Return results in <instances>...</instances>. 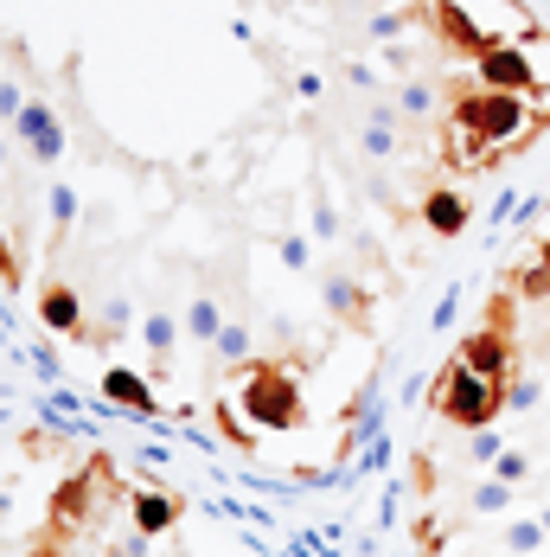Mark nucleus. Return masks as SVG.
I'll return each mask as SVG.
<instances>
[{"mask_svg":"<svg viewBox=\"0 0 550 557\" xmlns=\"http://www.w3.org/2000/svg\"><path fill=\"white\" fill-rule=\"evenodd\" d=\"M505 391L512 385H493V379H474L461 359H448L436 372V385H429V410H436L441 423H454V430H493L499 417H505Z\"/></svg>","mask_w":550,"mask_h":557,"instance_id":"7ed1b4c3","label":"nucleus"},{"mask_svg":"<svg viewBox=\"0 0 550 557\" xmlns=\"http://www.w3.org/2000/svg\"><path fill=\"white\" fill-rule=\"evenodd\" d=\"M538 263H545V270H550V231H545V237H538Z\"/></svg>","mask_w":550,"mask_h":557,"instance_id":"2f4dec72","label":"nucleus"},{"mask_svg":"<svg viewBox=\"0 0 550 557\" xmlns=\"http://www.w3.org/2000/svg\"><path fill=\"white\" fill-rule=\"evenodd\" d=\"M237 404H243V417H250L257 430H270V436H295V430H308V397H301V379H295V366H288V359H275V352L243 366Z\"/></svg>","mask_w":550,"mask_h":557,"instance_id":"f03ea898","label":"nucleus"},{"mask_svg":"<svg viewBox=\"0 0 550 557\" xmlns=\"http://www.w3.org/2000/svg\"><path fill=\"white\" fill-rule=\"evenodd\" d=\"M499 545H505L512 557H538L545 552V525H538V519H518V525L499 532Z\"/></svg>","mask_w":550,"mask_h":557,"instance_id":"6ab92c4d","label":"nucleus"},{"mask_svg":"<svg viewBox=\"0 0 550 557\" xmlns=\"http://www.w3.org/2000/svg\"><path fill=\"white\" fill-rule=\"evenodd\" d=\"M224 321H230V301H224L212 282H199V288H192V301H186V339L212 352L218 334H224Z\"/></svg>","mask_w":550,"mask_h":557,"instance_id":"ddd939ff","label":"nucleus"},{"mask_svg":"<svg viewBox=\"0 0 550 557\" xmlns=\"http://www.w3.org/2000/svg\"><path fill=\"white\" fill-rule=\"evenodd\" d=\"M0 288H20V257H13L7 231H0Z\"/></svg>","mask_w":550,"mask_h":557,"instance_id":"cd10ccee","label":"nucleus"},{"mask_svg":"<svg viewBox=\"0 0 550 557\" xmlns=\"http://www.w3.org/2000/svg\"><path fill=\"white\" fill-rule=\"evenodd\" d=\"M359 154L365 161H397L403 154V110H397V97H378L372 110L359 115Z\"/></svg>","mask_w":550,"mask_h":557,"instance_id":"9d476101","label":"nucleus"},{"mask_svg":"<svg viewBox=\"0 0 550 557\" xmlns=\"http://www.w3.org/2000/svg\"><path fill=\"white\" fill-rule=\"evenodd\" d=\"M103 397H110L115 410H128V417H154L161 404H154V385L141 379V372H128V366H110L103 372Z\"/></svg>","mask_w":550,"mask_h":557,"instance_id":"dca6fc26","label":"nucleus"},{"mask_svg":"<svg viewBox=\"0 0 550 557\" xmlns=\"http://www.w3.org/2000/svg\"><path fill=\"white\" fill-rule=\"evenodd\" d=\"M282 263H288V270H308V263H314V237L288 231V237H282Z\"/></svg>","mask_w":550,"mask_h":557,"instance_id":"393cba45","label":"nucleus"},{"mask_svg":"<svg viewBox=\"0 0 550 557\" xmlns=\"http://www.w3.org/2000/svg\"><path fill=\"white\" fill-rule=\"evenodd\" d=\"M436 84H423V77H410V84H403V90H397V110H403V122H429V115H436Z\"/></svg>","mask_w":550,"mask_h":557,"instance_id":"a211bd4d","label":"nucleus"},{"mask_svg":"<svg viewBox=\"0 0 550 557\" xmlns=\"http://www.w3.org/2000/svg\"><path fill=\"white\" fill-rule=\"evenodd\" d=\"M218 430H224V443L237 448V455H257V436H250V430H237V417H230V410H218Z\"/></svg>","mask_w":550,"mask_h":557,"instance_id":"bb28decb","label":"nucleus"},{"mask_svg":"<svg viewBox=\"0 0 550 557\" xmlns=\"http://www.w3.org/2000/svg\"><path fill=\"white\" fill-rule=\"evenodd\" d=\"M538 557H545V552H538Z\"/></svg>","mask_w":550,"mask_h":557,"instance_id":"f704fd0d","label":"nucleus"},{"mask_svg":"<svg viewBox=\"0 0 550 557\" xmlns=\"http://www.w3.org/2000/svg\"><path fill=\"white\" fill-rule=\"evenodd\" d=\"M141 552H148V539H135V532H128V545H110L103 557H141Z\"/></svg>","mask_w":550,"mask_h":557,"instance_id":"7c9ffc66","label":"nucleus"},{"mask_svg":"<svg viewBox=\"0 0 550 557\" xmlns=\"http://www.w3.org/2000/svg\"><path fill=\"white\" fill-rule=\"evenodd\" d=\"M512 494H518V487H505V481H480V487L467 494V512H480V519H487V512H505Z\"/></svg>","mask_w":550,"mask_h":557,"instance_id":"4be33fe9","label":"nucleus"},{"mask_svg":"<svg viewBox=\"0 0 550 557\" xmlns=\"http://www.w3.org/2000/svg\"><path fill=\"white\" fill-rule=\"evenodd\" d=\"M321 288H327V314H333V321H346V327H359V334L372 327V295H365L359 282L346 276L339 263H327V276H321Z\"/></svg>","mask_w":550,"mask_h":557,"instance_id":"4468645a","label":"nucleus"},{"mask_svg":"<svg viewBox=\"0 0 550 557\" xmlns=\"http://www.w3.org/2000/svg\"><path fill=\"white\" fill-rule=\"evenodd\" d=\"M308 206H314V244H339V212H333V199L314 193Z\"/></svg>","mask_w":550,"mask_h":557,"instance_id":"b1692460","label":"nucleus"},{"mask_svg":"<svg viewBox=\"0 0 550 557\" xmlns=\"http://www.w3.org/2000/svg\"><path fill=\"white\" fill-rule=\"evenodd\" d=\"M13 135H20V148L33 154V168H52L58 154H64V122H58V110L46 103V97H26Z\"/></svg>","mask_w":550,"mask_h":557,"instance_id":"1a4fd4ad","label":"nucleus"},{"mask_svg":"<svg viewBox=\"0 0 550 557\" xmlns=\"http://www.w3.org/2000/svg\"><path fill=\"white\" fill-rule=\"evenodd\" d=\"M525 474H532V448H499V455H493V481L518 487Z\"/></svg>","mask_w":550,"mask_h":557,"instance_id":"5701e85b","label":"nucleus"},{"mask_svg":"<svg viewBox=\"0 0 550 557\" xmlns=\"http://www.w3.org/2000/svg\"><path fill=\"white\" fill-rule=\"evenodd\" d=\"M20 110H26V90H20L13 77H0V122L13 128V122H20Z\"/></svg>","mask_w":550,"mask_h":557,"instance_id":"a878e982","label":"nucleus"},{"mask_svg":"<svg viewBox=\"0 0 550 557\" xmlns=\"http://www.w3.org/2000/svg\"><path fill=\"white\" fill-rule=\"evenodd\" d=\"M416 219H423V231H436V237H461V231L474 224V199L454 193V186H429V193L416 199Z\"/></svg>","mask_w":550,"mask_h":557,"instance_id":"f8f14e48","label":"nucleus"},{"mask_svg":"<svg viewBox=\"0 0 550 557\" xmlns=\"http://www.w3.org/2000/svg\"><path fill=\"white\" fill-rule=\"evenodd\" d=\"M46 199H52V250H64V237H71V224H77V193H71V186H52Z\"/></svg>","mask_w":550,"mask_h":557,"instance_id":"aec40b11","label":"nucleus"},{"mask_svg":"<svg viewBox=\"0 0 550 557\" xmlns=\"http://www.w3.org/2000/svg\"><path fill=\"white\" fill-rule=\"evenodd\" d=\"M538 525H545V539H550V506H545V512H538Z\"/></svg>","mask_w":550,"mask_h":557,"instance_id":"473e14b6","label":"nucleus"},{"mask_svg":"<svg viewBox=\"0 0 550 557\" xmlns=\"http://www.w3.org/2000/svg\"><path fill=\"white\" fill-rule=\"evenodd\" d=\"M416 20H423V26L436 33L441 52L467 58V64H474V58L493 46V33H480V26L467 20V7H461V0H416Z\"/></svg>","mask_w":550,"mask_h":557,"instance_id":"423d86ee","label":"nucleus"},{"mask_svg":"<svg viewBox=\"0 0 550 557\" xmlns=\"http://www.w3.org/2000/svg\"><path fill=\"white\" fill-rule=\"evenodd\" d=\"M33 308H39V321H46L58 339H71V346H90V339H97L84 295H77L64 276H46V282H39V301H33Z\"/></svg>","mask_w":550,"mask_h":557,"instance_id":"6e6552de","label":"nucleus"},{"mask_svg":"<svg viewBox=\"0 0 550 557\" xmlns=\"http://www.w3.org/2000/svg\"><path fill=\"white\" fill-rule=\"evenodd\" d=\"M474 77L487 84V90H505V97H545V77L532 71V58L518 52V46H505V39H493L487 52L474 58Z\"/></svg>","mask_w":550,"mask_h":557,"instance_id":"0eeeda50","label":"nucleus"},{"mask_svg":"<svg viewBox=\"0 0 550 557\" xmlns=\"http://www.w3.org/2000/svg\"><path fill=\"white\" fill-rule=\"evenodd\" d=\"M141 339H148V366H154V379H166V372H173V352H179V321H173V308H166V301L148 308Z\"/></svg>","mask_w":550,"mask_h":557,"instance_id":"2eb2a0df","label":"nucleus"},{"mask_svg":"<svg viewBox=\"0 0 550 557\" xmlns=\"http://www.w3.org/2000/svg\"><path fill=\"white\" fill-rule=\"evenodd\" d=\"M538 122H550V110L538 115L525 97H505V90H487L474 71L467 77H448V128H441V161L467 173H487L493 161L518 154Z\"/></svg>","mask_w":550,"mask_h":557,"instance_id":"f257e3e1","label":"nucleus"},{"mask_svg":"<svg viewBox=\"0 0 550 557\" xmlns=\"http://www.w3.org/2000/svg\"><path fill=\"white\" fill-rule=\"evenodd\" d=\"M128 519H135V539H166L179 519H186V500L179 494H161V487H128Z\"/></svg>","mask_w":550,"mask_h":557,"instance_id":"9b49d317","label":"nucleus"},{"mask_svg":"<svg viewBox=\"0 0 550 557\" xmlns=\"http://www.w3.org/2000/svg\"><path fill=\"white\" fill-rule=\"evenodd\" d=\"M212 359H218V366H230V372H243V366L257 359V352H250V321H243V314H230V321H224V334H218V346H212Z\"/></svg>","mask_w":550,"mask_h":557,"instance_id":"f3484780","label":"nucleus"},{"mask_svg":"<svg viewBox=\"0 0 550 557\" xmlns=\"http://www.w3.org/2000/svg\"><path fill=\"white\" fill-rule=\"evenodd\" d=\"M403 20H410V13H372V26H365V33H372V39H397V33H403Z\"/></svg>","mask_w":550,"mask_h":557,"instance_id":"c85d7f7f","label":"nucleus"},{"mask_svg":"<svg viewBox=\"0 0 550 557\" xmlns=\"http://www.w3.org/2000/svg\"><path fill=\"white\" fill-rule=\"evenodd\" d=\"M512 295H493L487 301V314H480V327L474 334H461L454 346V359L474 372V379H493V385H512L518 379V339H512Z\"/></svg>","mask_w":550,"mask_h":557,"instance_id":"20e7f679","label":"nucleus"},{"mask_svg":"<svg viewBox=\"0 0 550 557\" xmlns=\"http://www.w3.org/2000/svg\"><path fill=\"white\" fill-rule=\"evenodd\" d=\"M512 288H518V301H550V270L532 257L525 270H512Z\"/></svg>","mask_w":550,"mask_h":557,"instance_id":"412c9836","label":"nucleus"},{"mask_svg":"<svg viewBox=\"0 0 550 557\" xmlns=\"http://www.w3.org/2000/svg\"><path fill=\"white\" fill-rule=\"evenodd\" d=\"M0 161H7V141H0Z\"/></svg>","mask_w":550,"mask_h":557,"instance_id":"72a5a7b5","label":"nucleus"},{"mask_svg":"<svg viewBox=\"0 0 550 557\" xmlns=\"http://www.w3.org/2000/svg\"><path fill=\"white\" fill-rule=\"evenodd\" d=\"M103 487H110V461H103V455H90L77 474H64V481H58V494L46 500V525H52L58 539L90 532V525H97V512H103V506H97Z\"/></svg>","mask_w":550,"mask_h":557,"instance_id":"39448f33","label":"nucleus"},{"mask_svg":"<svg viewBox=\"0 0 550 557\" xmlns=\"http://www.w3.org/2000/svg\"><path fill=\"white\" fill-rule=\"evenodd\" d=\"M26 557H58V532H52V525H46V532L33 539V552H26Z\"/></svg>","mask_w":550,"mask_h":557,"instance_id":"c756f323","label":"nucleus"}]
</instances>
